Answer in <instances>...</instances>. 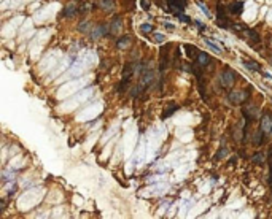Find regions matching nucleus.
I'll return each mask as SVG.
<instances>
[{"label": "nucleus", "mask_w": 272, "mask_h": 219, "mask_svg": "<svg viewBox=\"0 0 272 219\" xmlns=\"http://www.w3.org/2000/svg\"><path fill=\"white\" fill-rule=\"evenodd\" d=\"M250 97V89H243V91H231L228 95V100L232 105H240Z\"/></svg>", "instance_id": "1"}, {"label": "nucleus", "mask_w": 272, "mask_h": 219, "mask_svg": "<svg viewBox=\"0 0 272 219\" xmlns=\"http://www.w3.org/2000/svg\"><path fill=\"white\" fill-rule=\"evenodd\" d=\"M153 83H155V71H151V70L142 71V75H140V83H139L140 92H145L150 86H153Z\"/></svg>", "instance_id": "2"}, {"label": "nucleus", "mask_w": 272, "mask_h": 219, "mask_svg": "<svg viewBox=\"0 0 272 219\" xmlns=\"http://www.w3.org/2000/svg\"><path fill=\"white\" fill-rule=\"evenodd\" d=\"M220 81H221V84H223L225 87H229V86H234V83H236V73L231 70V68H225L223 70V73L220 75Z\"/></svg>", "instance_id": "3"}, {"label": "nucleus", "mask_w": 272, "mask_h": 219, "mask_svg": "<svg viewBox=\"0 0 272 219\" xmlns=\"http://www.w3.org/2000/svg\"><path fill=\"white\" fill-rule=\"evenodd\" d=\"M242 114H243V117H245L247 123H252V121H255V119L259 116L258 108L253 107V105H252V107H248V105L243 107V108H242Z\"/></svg>", "instance_id": "4"}, {"label": "nucleus", "mask_w": 272, "mask_h": 219, "mask_svg": "<svg viewBox=\"0 0 272 219\" xmlns=\"http://www.w3.org/2000/svg\"><path fill=\"white\" fill-rule=\"evenodd\" d=\"M243 34H245V35H240V38L247 40V41H248V44H252V46L258 44V43H259V40H261L259 34H258V32H255V30H252V29H247Z\"/></svg>", "instance_id": "5"}, {"label": "nucleus", "mask_w": 272, "mask_h": 219, "mask_svg": "<svg viewBox=\"0 0 272 219\" xmlns=\"http://www.w3.org/2000/svg\"><path fill=\"white\" fill-rule=\"evenodd\" d=\"M169 51H170V44H167V48H162L161 50V65H159V70L164 71L169 65H170V56H169Z\"/></svg>", "instance_id": "6"}, {"label": "nucleus", "mask_w": 272, "mask_h": 219, "mask_svg": "<svg viewBox=\"0 0 272 219\" xmlns=\"http://www.w3.org/2000/svg\"><path fill=\"white\" fill-rule=\"evenodd\" d=\"M261 129L266 135H272V114L267 113L261 117Z\"/></svg>", "instance_id": "7"}, {"label": "nucleus", "mask_w": 272, "mask_h": 219, "mask_svg": "<svg viewBox=\"0 0 272 219\" xmlns=\"http://www.w3.org/2000/svg\"><path fill=\"white\" fill-rule=\"evenodd\" d=\"M107 34H108L107 24H99V26L91 32V38H92V40H97V38H101V37H104V35H107Z\"/></svg>", "instance_id": "8"}, {"label": "nucleus", "mask_w": 272, "mask_h": 219, "mask_svg": "<svg viewBox=\"0 0 272 219\" xmlns=\"http://www.w3.org/2000/svg\"><path fill=\"white\" fill-rule=\"evenodd\" d=\"M185 51H186L188 59H191V60L197 59V54L201 53V51H197V48H196L194 44H185Z\"/></svg>", "instance_id": "9"}, {"label": "nucleus", "mask_w": 272, "mask_h": 219, "mask_svg": "<svg viewBox=\"0 0 272 219\" xmlns=\"http://www.w3.org/2000/svg\"><path fill=\"white\" fill-rule=\"evenodd\" d=\"M197 65H201V67H207L209 64H210V60H212V57L207 54V53H199V54H197Z\"/></svg>", "instance_id": "10"}, {"label": "nucleus", "mask_w": 272, "mask_h": 219, "mask_svg": "<svg viewBox=\"0 0 272 219\" xmlns=\"http://www.w3.org/2000/svg\"><path fill=\"white\" fill-rule=\"evenodd\" d=\"M242 10H243V3L242 2H234V3H231V5H228V13H231V14H240L242 13Z\"/></svg>", "instance_id": "11"}, {"label": "nucleus", "mask_w": 272, "mask_h": 219, "mask_svg": "<svg viewBox=\"0 0 272 219\" xmlns=\"http://www.w3.org/2000/svg\"><path fill=\"white\" fill-rule=\"evenodd\" d=\"M78 11V7H77V3H68L65 8H64V11H62V14L61 16H65V18H70V16H73V14H75Z\"/></svg>", "instance_id": "12"}, {"label": "nucleus", "mask_w": 272, "mask_h": 219, "mask_svg": "<svg viewBox=\"0 0 272 219\" xmlns=\"http://www.w3.org/2000/svg\"><path fill=\"white\" fill-rule=\"evenodd\" d=\"M121 30V16L119 14H115L113 21H112V27H110V32L112 34H118Z\"/></svg>", "instance_id": "13"}, {"label": "nucleus", "mask_w": 272, "mask_h": 219, "mask_svg": "<svg viewBox=\"0 0 272 219\" xmlns=\"http://www.w3.org/2000/svg\"><path fill=\"white\" fill-rule=\"evenodd\" d=\"M177 110H178V107H177L175 103H170V105H169V107L164 110V113H162V116H161V117H162V119H167V117H170L172 114H174Z\"/></svg>", "instance_id": "14"}, {"label": "nucleus", "mask_w": 272, "mask_h": 219, "mask_svg": "<svg viewBox=\"0 0 272 219\" xmlns=\"http://www.w3.org/2000/svg\"><path fill=\"white\" fill-rule=\"evenodd\" d=\"M243 65L252 70V71H261V65L258 62H253V60H243Z\"/></svg>", "instance_id": "15"}, {"label": "nucleus", "mask_w": 272, "mask_h": 219, "mask_svg": "<svg viewBox=\"0 0 272 219\" xmlns=\"http://www.w3.org/2000/svg\"><path fill=\"white\" fill-rule=\"evenodd\" d=\"M264 130L263 129H259L258 132H256V135H253V138H252V143L255 144V146H259L261 143H263V140H264Z\"/></svg>", "instance_id": "16"}, {"label": "nucleus", "mask_w": 272, "mask_h": 219, "mask_svg": "<svg viewBox=\"0 0 272 219\" xmlns=\"http://www.w3.org/2000/svg\"><path fill=\"white\" fill-rule=\"evenodd\" d=\"M129 41H131V37L129 35H122L121 38L116 40V46L119 48V50H124V46L129 44Z\"/></svg>", "instance_id": "17"}, {"label": "nucleus", "mask_w": 272, "mask_h": 219, "mask_svg": "<svg viewBox=\"0 0 272 219\" xmlns=\"http://www.w3.org/2000/svg\"><path fill=\"white\" fill-rule=\"evenodd\" d=\"M252 162L256 164V165H263V164H264V154H263V153H256V154H253Z\"/></svg>", "instance_id": "18"}, {"label": "nucleus", "mask_w": 272, "mask_h": 219, "mask_svg": "<svg viewBox=\"0 0 272 219\" xmlns=\"http://www.w3.org/2000/svg\"><path fill=\"white\" fill-rule=\"evenodd\" d=\"M174 16H175V18H177L178 21H182V22H186V24H191V19H189L188 16H185V14H183L182 11H175V13H174Z\"/></svg>", "instance_id": "19"}, {"label": "nucleus", "mask_w": 272, "mask_h": 219, "mask_svg": "<svg viewBox=\"0 0 272 219\" xmlns=\"http://www.w3.org/2000/svg\"><path fill=\"white\" fill-rule=\"evenodd\" d=\"M101 7L105 11H112L113 10V2H112V0H101Z\"/></svg>", "instance_id": "20"}, {"label": "nucleus", "mask_w": 272, "mask_h": 219, "mask_svg": "<svg viewBox=\"0 0 272 219\" xmlns=\"http://www.w3.org/2000/svg\"><path fill=\"white\" fill-rule=\"evenodd\" d=\"M199 81V92H201V97L204 100H207V92H205V83L202 80H197Z\"/></svg>", "instance_id": "21"}, {"label": "nucleus", "mask_w": 272, "mask_h": 219, "mask_svg": "<svg viewBox=\"0 0 272 219\" xmlns=\"http://www.w3.org/2000/svg\"><path fill=\"white\" fill-rule=\"evenodd\" d=\"M205 43H207V44H209V46L212 48V50H213V51H215L216 54H221V50H220V48H218V46H216V44H215V43H213L212 40H209V38H205Z\"/></svg>", "instance_id": "22"}, {"label": "nucleus", "mask_w": 272, "mask_h": 219, "mask_svg": "<svg viewBox=\"0 0 272 219\" xmlns=\"http://www.w3.org/2000/svg\"><path fill=\"white\" fill-rule=\"evenodd\" d=\"M89 27H91V24L88 22V21H83L80 26H78V30H81V32H86V30H89Z\"/></svg>", "instance_id": "23"}, {"label": "nucleus", "mask_w": 272, "mask_h": 219, "mask_svg": "<svg viewBox=\"0 0 272 219\" xmlns=\"http://www.w3.org/2000/svg\"><path fill=\"white\" fill-rule=\"evenodd\" d=\"M226 154H228V149H226V148H225V146H223V148H221V149H220V153H218V154L215 156V160H220L221 157H225Z\"/></svg>", "instance_id": "24"}, {"label": "nucleus", "mask_w": 272, "mask_h": 219, "mask_svg": "<svg viewBox=\"0 0 272 219\" xmlns=\"http://www.w3.org/2000/svg\"><path fill=\"white\" fill-rule=\"evenodd\" d=\"M153 38H155V41H156V43H164V41H166V37H164L162 34H155V35H153Z\"/></svg>", "instance_id": "25"}, {"label": "nucleus", "mask_w": 272, "mask_h": 219, "mask_svg": "<svg viewBox=\"0 0 272 219\" xmlns=\"http://www.w3.org/2000/svg\"><path fill=\"white\" fill-rule=\"evenodd\" d=\"M140 30L142 32H151L153 26H151V24H143V26H140Z\"/></svg>", "instance_id": "26"}, {"label": "nucleus", "mask_w": 272, "mask_h": 219, "mask_svg": "<svg viewBox=\"0 0 272 219\" xmlns=\"http://www.w3.org/2000/svg\"><path fill=\"white\" fill-rule=\"evenodd\" d=\"M197 7H199L202 11H204V14H207V16H210V13H209V10H207V7L202 3V2H197Z\"/></svg>", "instance_id": "27"}, {"label": "nucleus", "mask_w": 272, "mask_h": 219, "mask_svg": "<svg viewBox=\"0 0 272 219\" xmlns=\"http://www.w3.org/2000/svg\"><path fill=\"white\" fill-rule=\"evenodd\" d=\"M194 24H196V26H197V29H199L201 32H204V30L207 29V27H205V24H202L201 21H194Z\"/></svg>", "instance_id": "28"}, {"label": "nucleus", "mask_w": 272, "mask_h": 219, "mask_svg": "<svg viewBox=\"0 0 272 219\" xmlns=\"http://www.w3.org/2000/svg\"><path fill=\"white\" fill-rule=\"evenodd\" d=\"M140 7L143 10H148V8H150V2H148V0H140Z\"/></svg>", "instance_id": "29"}, {"label": "nucleus", "mask_w": 272, "mask_h": 219, "mask_svg": "<svg viewBox=\"0 0 272 219\" xmlns=\"http://www.w3.org/2000/svg\"><path fill=\"white\" fill-rule=\"evenodd\" d=\"M5 206H7V200H0V211H5Z\"/></svg>", "instance_id": "30"}, {"label": "nucleus", "mask_w": 272, "mask_h": 219, "mask_svg": "<svg viewBox=\"0 0 272 219\" xmlns=\"http://www.w3.org/2000/svg\"><path fill=\"white\" fill-rule=\"evenodd\" d=\"M164 27H166L167 30H174V29H175V27L172 26V24H169V22H164Z\"/></svg>", "instance_id": "31"}, {"label": "nucleus", "mask_w": 272, "mask_h": 219, "mask_svg": "<svg viewBox=\"0 0 272 219\" xmlns=\"http://www.w3.org/2000/svg\"><path fill=\"white\" fill-rule=\"evenodd\" d=\"M263 75H264L266 78H270V80H272V75H270V73H263Z\"/></svg>", "instance_id": "32"}, {"label": "nucleus", "mask_w": 272, "mask_h": 219, "mask_svg": "<svg viewBox=\"0 0 272 219\" xmlns=\"http://www.w3.org/2000/svg\"><path fill=\"white\" fill-rule=\"evenodd\" d=\"M269 159H272V148H270V151H269Z\"/></svg>", "instance_id": "33"}]
</instances>
